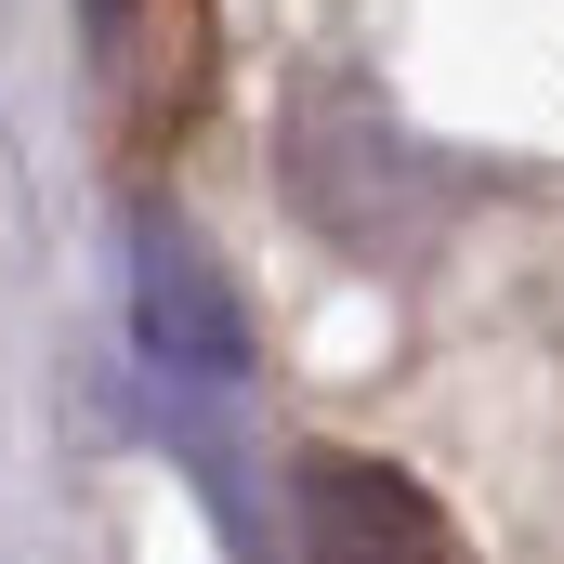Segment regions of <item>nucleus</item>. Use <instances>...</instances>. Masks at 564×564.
<instances>
[{"mask_svg": "<svg viewBox=\"0 0 564 564\" xmlns=\"http://www.w3.org/2000/svg\"><path fill=\"white\" fill-rule=\"evenodd\" d=\"M302 499V552L315 564H459V525L433 512L394 459H355V446H315L289 473Z\"/></svg>", "mask_w": 564, "mask_h": 564, "instance_id": "nucleus-1", "label": "nucleus"}]
</instances>
